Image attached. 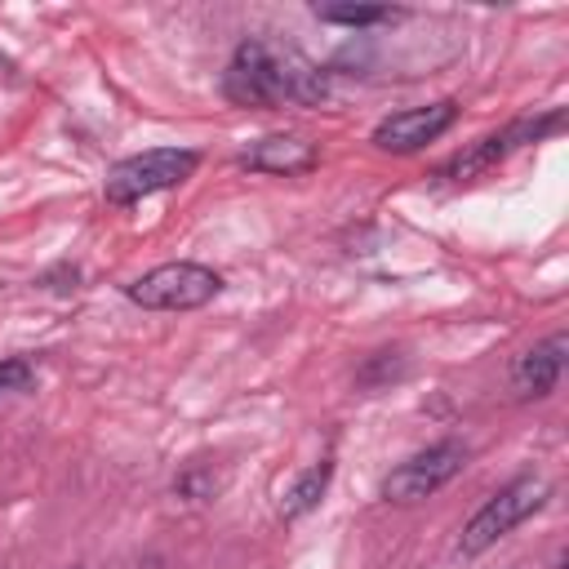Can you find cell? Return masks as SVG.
Returning a JSON list of instances; mask_svg holds the SVG:
<instances>
[{
	"instance_id": "obj_1",
	"label": "cell",
	"mask_w": 569,
	"mask_h": 569,
	"mask_svg": "<svg viewBox=\"0 0 569 569\" xmlns=\"http://www.w3.org/2000/svg\"><path fill=\"white\" fill-rule=\"evenodd\" d=\"M547 493H551V485H547L542 476H533V471L516 476L511 485H502V489L467 520V529H462V538H458V551H462V556L489 551L498 538H507L516 525H525V520L547 502Z\"/></svg>"
},
{
	"instance_id": "obj_2",
	"label": "cell",
	"mask_w": 569,
	"mask_h": 569,
	"mask_svg": "<svg viewBox=\"0 0 569 569\" xmlns=\"http://www.w3.org/2000/svg\"><path fill=\"white\" fill-rule=\"evenodd\" d=\"M222 293V276L204 262H164L133 284H124V298L147 311H191Z\"/></svg>"
},
{
	"instance_id": "obj_3",
	"label": "cell",
	"mask_w": 569,
	"mask_h": 569,
	"mask_svg": "<svg viewBox=\"0 0 569 569\" xmlns=\"http://www.w3.org/2000/svg\"><path fill=\"white\" fill-rule=\"evenodd\" d=\"M196 164H200V156L187 151V147H151L142 156L120 160L107 173V200L111 204H138L156 191H169V187L187 182L196 173Z\"/></svg>"
},
{
	"instance_id": "obj_4",
	"label": "cell",
	"mask_w": 569,
	"mask_h": 569,
	"mask_svg": "<svg viewBox=\"0 0 569 569\" xmlns=\"http://www.w3.org/2000/svg\"><path fill=\"white\" fill-rule=\"evenodd\" d=\"M462 467H467V445H462V440L427 445L422 453L405 458L396 471L382 476V498H387V502H400V507L422 502V498H431L436 489H445Z\"/></svg>"
},
{
	"instance_id": "obj_5",
	"label": "cell",
	"mask_w": 569,
	"mask_h": 569,
	"mask_svg": "<svg viewBox=\"0 0 569 569\" xmlns=\"http://www.w3.org/2000/svg\"><path fill=\"white\" fill-rule=\"evenodd\" d=\"M222 93L236 107H258L271 111L280 107V76H276V44L262 40H244L236 44L227 71H222Z\"/></svg>"
},
{
	"instance_id": "obj_6",
	"label": "cell",
	"mask_w": 569,
	"mask_h": 569,
	"mask_svg": "<svg viewBox=\"0 0 569 569\" xmlns=\"http://www.w3.org/2000/svg\"><path fill=\"white\" fill-rule=\"evenodd\" d=\"M453 120H458V102L453 98H440V102H427V107H405V111L378 120L373 147L391 151V156H409V151H422L427 142H436Z\"/></svg>"
},
{
	"instance_id": "obj_7",
	"label": "cell",
	"mask_w": 569,
	"mask_h": 569,
	"mask_svg": "<svg viewBox=\"0 0 569 569\" xmlns=\"http://www.w3.org/2000/svg\"><path fill=\"white\" fill-rule=\"evenodd\" d=\"M565 356H569V333H551L542 342H533L529 351L516 356L511 365V391L520 400H542L556 391L560 373H565Z\"/></svg>"
},
{
	"instance_id": "obj_8",
	"label": "cell",
	"mask_w": 569,
	"mask_h": 569,
	"mask_svg": "<svg viewBox=\"0 0 569 569\" xmlns=\"http://www.w3.org/2000/svg\"><path fill=\"white\" fill-rule=\"evenodd\" d=\"M316 147L307 138H293V133H271L262 142H253L249 151H240V169L249 173H276V178H293V173H307L316 169Z\"/></svg>"
},
{
	"instance_id": "obj_9",
	"label": "cell",
	"mask_w": 569,
	"mask_h": 569,
	"mask_svg": "<svg viewBox=\"0 0 569 569\" xmlns=\"http://www.w3.org/2000/svg\"><path fill=\"white\" fill-rule=\"evenodd\" d=\"M507 138L502 133H489V138H480L476 147H467V151H458L449 164H440L436 169V178H445V182H471V178H480V173H489L493 164H502L507 160Z\"/></svg>"
},
{
	"instance_id": "obj_10",
	"label": "cell",
	"mask_w": 569,
	"mask_h": 569,
	"mask_svg": "<svg viewBox=\"0 0 569 569\" xmlns=\"http://www.w3.org/2000/svg\"><path fill=\"white\" fill-rule=\"evenodd\" d=\"M329 480H333V462L329 458H320L316 467H307L293 485H289V493H284V502H280V516L284 520H298V516H307L320 498H325V489H329Z\"/></svg>"
},
{
	"instance_id": "obj_11",
	"label": "cell",
	"mask_w": 569,
	"mask_h": 569,
	"mask_svg": "<svg viewBox=\"0 0 569 569\" xmlns=\"http://www.w3.org/2000/svg\"><path fill=\"white\" fill-rule=\"evenodd\" d=\"M316 18L320 22H342V27H373V22L400 18V9H391V4H320Z\"/></svg>"
},
{
	"instance_id": "obj_12",
	"label": "cell",
	"mask_w": 569,
	"mask_h": 569,
	"mask_svg": "<svg viewBox=\"0 0 569 569\" xmlns=\"http://www.w3.org/2000/svg\"><path fill=\"white\" fill-rule=\"evenodd\" d=\"M173 489H178L182 498H213V493H218V476H209L204 467H191L187 476L173 480Z\"/></svg>"
},
{
	"instance_id": "obj_13",
	"label": "cell",
	"mask_w": 569,
	"mask_h": 569,
	"mask_svg": "<svg viewBox=\"0 0 569 569\" xmlns=\"http://www.w3.org/2000/svg\"><path fill=\"white\" fill-rule=\"evenodd\" d=\"M31 382H36V369L27 360H18V356L0 360V391H27Z\"/></svg>"
},
{
	"instance_id": "obj_14",
	"label": "cell",
	"mask_w": 569,
	"mask_h": 569,
	"mask_svg": "<svg viewBox=\"0 0 569 569\" xmlns=\"http://www.w3.org/2000/svg\"><path fill=\"white\" fill-rule=\"evenodd\" d=\"M396 373H400V356H396V351H378L373 365L360 369V382H365V387H378L382 378H396Z\"/></svg>"
}]
</instances>
